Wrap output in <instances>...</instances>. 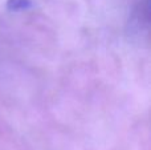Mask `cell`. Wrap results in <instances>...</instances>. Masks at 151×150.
Returning <instances> with one entry per match:
<instances>
[{"instance_id": "obj_1", "label": "cell", "mask_w": 151, "mask_h": 150, "mask_svg": "<svg viewBox=\"0 0 151 150\" xmlns=\"http://www.w3.org/2000/svg\"><path fill=\"white\" fill-rule=\"evenodd\" d=\"M32 5L31 0H8L7 1V7L11 11H23V9H28Z\"/></svg>"}]
</instances>
